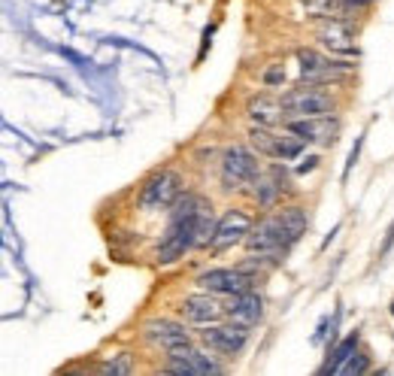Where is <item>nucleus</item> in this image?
Wrapping results in <instances>:
<instances>
[{
  "instance_id": "4be33fe9",
  "label": "nucleus",
  "mask_w": 394,
  "mask_h": 376,
  "mask_svg": "<svg viewBox=\"0 0 394 376\" xmlns=\"http://www.w3.org/2000/svg\"><path fill=\"white\" fill-rule=\"evenodd\" d=\"M130 370H134V364H130L128 352H118L116 358H109L106 364H100V373H113V376H128Z\"/></svg>"
},
{
  "instance_id": "6ab92c4d",
  "label": "nucleus",
  "mask_w": 394,
  "mask_h": 376,
  "mask_svg": "<svg viewBox=\"0 0 394 376\" xmlns=\"http://www.w3.org/2000/svg\"><path fill=\"white\" fill-rule=\"evenodd\" d=\"M276 140H279V134H273L264 125H252V131H249V143L267 158H276Z\"/></svg>"
},
{
  "instance_id": "c756f323",
  "label": "nucleus",
  "mask_w": 394,
  "mask_h": 376,
  "mask_svg": "<svg viewBox=\"0 0 394 376\" xmlns=\"http://www.w3.org/2000/svg\"><path fill=\"white\" fill-rule=\"evenodd\" d=\"M349 6H352V0H349Z\"/></svg>"
},
{
  "instance_id": "412c9836",
  "label": "nucleus",
  "mask_w": 394,
  "mask_h": 376,
  "mask_svg": "<svg viewBox=\"0 0 394 376\" xmlns=\"http://www.w3.org/2000/svg\"><path fill=\"white\" fill-rule=\"evenodd\" d=\"M367 370H370V358L355 349L346 361L340 364V370H337V373H343V376H358V373H367Z\"/></svg>"
},
{
  "instance_id": "b1692460",
  "label": "nucleus",
  "mask_w": 394,
  "mask_h": 376,
  "mask_svg": "<svg viewBox=\"0 0 394 376\" xmlns=\"http://www.w3.org/2000/svg\"><path fill=\"white\" fill-rule=\"evenodd\" d=\"M282 79H285V70H282V64H276V67H270L267 73H264V83H267V85H279Z\"/></svg>"
},
{
  "instance_id": "393cba45",
  "label": "nucleus",
  "mask_w": 394,
  "mask_h": 376,
  "mask_svg": "<svg viewBox=\"0 0 394 376\" xmlns=\"http://www.w3.org/2000/svg\"><path fill=\"white\" fill-rule=\"evenodd\" d=\"M391 246H394V222H391V228L386 234V243H382V249H379V258H386L388 252H391Z\"/></svg>"
},
{
  "instance_id": "1a4fd4ad",
  "label": "nucleus",
  "mask_w": 394,
  "mask_h": 376,
  "mask_svg": "<svg viewBox=\"0 0 394 376\" xmlns=\"http://www.w3.org/2000/svg\"><path fill=\"white\" fill-rule=\"evenodd\" d=\"M285 128L291 134H297L307 143H319V146H331L340 134V121L331 116H307V119H288Z\"/></svg>"
},
{
  "instance_id": "f8f14e48",
  "label": "nucleus",
  "mask_w": 394,
  "mask_h": 376,
  "mask_svg": "<svg viewBox=\"0 0 394 376\" xmlns=\"http://www.w3.org/2000/svg\"><path fill=\"white\" fill-rule=\"evenodd\" d=\"M252 231V219L246 216L242 210H228L225 216L218 219L216 225V237H212V249H228L234 246V243L246 240Z\"/></svg>"
},
{
  "instance_id": "f03ea898",
  "label": "nucleus",
  "mask_w": 394,
  "mask_h": 376,
  "mask_svg": "<svg viewBox=\"0 0 394 376\" xmlns=\"http://www.w3.org/2000/svg\"><path fill=\"white\" fill-rule=\"evenodd\" d=\"M207 198L200 195H179V200L170 210V225L167 234L158 243V261L161 264H173L182 258L188 249H195V237H197V216L204 210Z\"/></svg>"
},
{
  "instance_id": "0eeeda50",
  "label": "nucleus",
  "mask_w": 394,
  "mask_h": 376,
  "mask_svg": "<svg viewBox=\"0 0 394 376\" xmlns=\"http://www.w3.org/2000/svg\"><path fill=\"white\" fill-rule=\"evenodd\" d=\"M297 64H300V76L307 83H333L343 79L352 70V64H340L325 55H319L316 49H297Z\"/></svg>"
},
{
  "instance_id": "39448f33",
  "label": "nucleus",
  "mask_w": 394,
  "mask_h": 376,
  "mask_svg": "<svg viewBox=\"0 0 394 376\" xmlns=\"http://www.w3.org/2000/svg\"><path fill=\"white\" fill-rule=\"evenodd\" d=\"M282 107L291 119H307V116H331L333 113V97L319 88H291L282 95Z\"/></svg>"
},
{
  "instance_id": "c85d7f7f",
  "label": "nucleus",
  "mask_w": 394,
  "mask_h": 376,
  "mask_svg": "<svg viewBox=\"0 0 394 376\" xmlns=\"http://www.w3.org/2000/svg\"><path fill=\"white\" fill-rule=\"evenodd\" d=\"M361 4H370V0H352V6H361Z\"/></svg>"
},
{
  "instance_id": "f3484780",
  "label": "nucleus",
  "mask_w": 394,
  "mask_h": 376,
  "mask_svg": "<svg viewBox=\"0 0 394 376\" xmlns=\"http://www.w3.org/2000/svg\"><path fill=\"white\" fill-rule=\"evenodd\" d=\"M282 100H276V97H270V95H255L249 100V107H246V113H249V119L255 121V125H264V128H270V125H276V121L282 119Z\"/></svg>"
},
{
  "instance_id": "4468645a",
  "label": "nucleus",
  "mask_w": 394,
  "mask_h": 376,
  "mask_svg": "<svg viewBox=\"0 0 394 376\" xmlns=\"http://www.w3.org/2000/svg\"><path fill=\"white\" fill-rule=\"evenodd\" d=\"M228 316H230V322L252 328V325H258L261 319H264V301H261V294H255L252 289L240 291V294H230Z\"/></svg>"
},
{
  "instance_id": "ddd939ff",
  "label": "nucleus",
  "mask_w": 394,
  "mask_h": 376,
  "mask_svg": "<svg viewBox=\"0 0 394 376\" xmlns=\"http://www.w3.org/2000/svg\"><path fill=\"white\" fill-rule=\"evenodd\" d=\"M179 313L191 325H212V322H218L221 316H228V307L225 303H218L216 298H209V294H191V298L182 301Z\"/></svg>"
},
{
  "instance_id": "dca6fc26",
  "label": "nucleus",
  "mask_w": 394,
  "mask_h": 376,
  "mask_svg": "<svg viewBox=\"0 0 394 376\" xmlns=\"http://www.w3.org/2000/svg\"><path fill=\"white\" fill-rule=\"evenodd\" d=\"M252 186H255V200L261 207H270V203H276L282 191H288V174H285V167L273 164L264 174H258V179Z\"/></svg>"
},
{
  "instance_id": "a211bd4d",
  "label": "nucleus",
  "mask_w": 394,
  "mask_h": 376,
  "mask_svg": "<svg viewBox=\"0 0 394 376\" xmlns=\"http://www.w3.org/2000/svg\"><path fill=\"white\" fill-rule=\"evenodd\" d=\"M358 343H361V334H358V331H352L349 337H343V340L337 343V346L328 349V361L319 368V373H337V370H340V364L358 349Z\"/></svg>"
},
{
  "instance_id": "f257e3e1",
  "label": "nucleus",
  "mask_w": 394,
  "mask_h": 376,
  "mask_svg": "<svg viewBox=\"0 0 394 376\" xmlns=\"http://www.w3.org/2000/svg\"><path fill=\"white\" fill-rule=\"evenodd\" d=\"M307 225H309V219H307V212H303V207H285L267 219H261L258 225L249 231L246 249L252 255H279V252L295 246L303 237Z\"/></svg>"
},
{
  "instance_id": "9b49d317",
  "label": "nucleus",
  "mask_w": 394,
  "mask_h": 376,
  "mask_svg": "<svg viewBox=\"0 0 394 376\" xmlns=\"http://www.w3.org/2000/svg\"><path fill=\"white\" fill-rule=\"evenodd\" d=\"M143 337L152 343V346H161L164 352L191 343V340H188V331L182 328L179 322H170V319H149V322L143 325Z\"/></svg>"
},
{
  "instance_id": "9d476101",
  "label": "nucleus",
  "mask_w": 394,
  "mask_h": 376,
  "mask_svg": "<svg viewBox=\"0 0 394 376\" xmlns=\"http://www.w3.org/2000/svg\"><path fill=\"white\" fill-rule=\"evenodd\" d=\"M200 340L204 346H209L212 352H221V355H237L249 340V328L246 325H218V328H207L200 331Z\"/></svg>"
},
{
  "instance_id": "a878e982",
  "label": "nucleus",
  "mask_w": 394,
  "mask_h": 376,
  "mask_svg": "<svg viewBox=\"0 0 394 376\" xmlns=\"http://www.w3.org/2000/svg\"><path fill=\"white\" fill-rule=\"evenodd\" d=\"M316 167H319V158H316V155H307V161H303V164L297 167V174L303 176V174H309V170H316Z\"/></svg>"
},
{
  "instance_id": "20e7f679",
  "label": "nucleus",
  "mask_w": 394,
  "mask_h": 376,
  "mask_svg": "<svg viewBox=\"0 0 394 376\" xmlns=\"http://www.w3.org/2000/svg\"><path fill=\"white\" fill-rule=\"evenodd\" d=\"M182 195V176L176 170H161V174L149 176L140 191V207L143 210H167L173 207Z\"/></svg>"
},
{
  "instance_id": "cd10ccee",
  "label": "nucleus",
  "mask_w": 394,
  "mask_h": 376,
  "mask_svg": "<svg viewBox=\"0 0 394 376\" xmlns=\"http://www.w3.org/2000/svg\"><path fill=\"white\" fill-rule=\"evenodd\" d=\"M340 228H343V225H340V222H337V225H333V228H331V234H328V237H325V240H321V252H325V249L331 246V243H333V237H337V234H340Z\"/></svg>"
},
{
  "instance_id": "6e6552de",
  "label": "nucleus",
  "mask_w": 394,
  "mask_h": 376,
  "mask_svg": "<svg viewBox=\"0 0 394 376\" xmlns=\"http://www.w3.org/2000/svg\"><path fill=\"white\" fill-rule=\"evenodd\" d=\"M255 277L246 270H230V267H216V270H207L197 277V286L207 289L212 294H240V291H249L255 286Z\"/></svg>"
},
{
  "instance_id": "5701e85b",
  "label": "nucleus",
  "mask_w": 394,
  "mask_h": 376,
  "mask_svg": "<svg viewBox=\"0 0 394 376\" xmlns=\"http://www.w3.org/2000/svg\"><path fill=\"white\" fill-rule=\"evenodd\" d=\"M361 146H364V134H361V137H355V143H352V149H349V158H346V164H343V182L349 179L352 167L358 164V158H361Z\"/></svg>"
},
{
  "instance_id": "423d86ee",
  "label": "nucleus",
  "mask_w": 394,
  "mask_h": 376,
  "mask_svg": "<svg viewBox=\"0 0 394 376\" xmlns=\"http://www.w3.org/2000/svg\"><path fill=\"white\" fill-rule=\"evenodd\" d=\"M167 373H179V376H200V373H221L225 368L212 358V355L195 349L191 343L185 346H176L167 352Z\"/></svg>"
},
{
  "instance_id": "2eb2a0df",
  "label": "nucleus",
  "mask_w": 394,
  "mask_h": 376,
  "mask_svg": "<svg viewBox=\"0 0 394 376\" xmlns=\"http://www.w3.org/2000/svg\"><path fill=\"white\" fill-rule=\"evenodd\" d=\"M319 43L331 49L333 55H358V46H355V34H352V28L346 22H337V18H331L328 25L319 28Z\"/></svg>"
},
{
  "instance_id": "7ed1b4c3",
  "label": "nucleus",
  "mask_w": 394,
  "mask_h": 376,
  "mask_svg": "<svg viewBox=\"0 0 394 376\" xmlns=\"http://www.w3.org/2000/svg\"><path fill=\"white\" fill-rule=\"evenodd\" d=\"M258 158L252 155L246 146H230L221 158V186L228 191L242 188V186H252L258 179Z\"/></svg>"
},
{
  "instance_id": "aec40b11",
  "label": "nucleus",
  "mask_w": 394,
  "mask_h": 376,
  "mask_svg": "<svg viewBox=\"0 0 394 376\" xmlns=\"http://www.w3.org/2000/svg\"><path fill=\"white\" fill-rule=\"evenodd\" d=\"M303 146H307V140H300L297 134H279V140H276V158L279 161H288V158H297L300 152H303Z\"/></svg>"
},
{
  "instance_id": "bb28decb",
  "label": "nucleus",
  "mask_w": 394,
  "mask_h": 376,
  "mask_svg": "<svg viewBox=\"0 0 394 376\" xmlns=\"http://www.w3.org/2000/svg\"><path fill=\"white\" fill-rule=\"evenodd\" d=\"M212 30L216 28H204V43H200V52H197V61H204V55H207V46H209V40H212Z\"/></svg>"
}]
</instances>
